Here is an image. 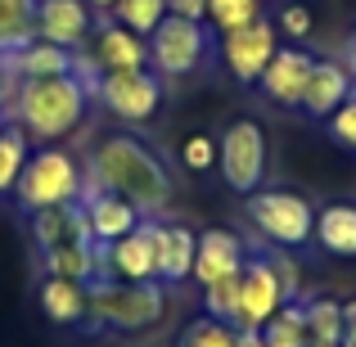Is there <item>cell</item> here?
<instances>
[{"mask_svg":"<svg viewBox=\"0 0 356 347\" xmlns=\"http://www.w3.org/2000/svg\"><path fill=\"white\" fill-rule=\"evenodd\" d=\"M81 185L90 190H108L127 199L140 217H158L172 203V172L167 163L136 136H104L86 158Z\"/></svg>","mask_w":356,"mask_h":347,"instance_id":"obj_1","label":"cell"},{"mask_svg":"<svg viewBox=\"0 0 356 347\" xmlns=\"http://www.w3.org/2000/svg\"><path fill=\"white\" fill-rule=\"evenodd\" d=\"M86 86H81L72 72L63 77H32V81H18L14 99H9L5 118L18 122L27 131V140H63L81 127L86 118Z\"/></svg>","mask_w":356,"mask_h":347,"instance_id":"obj_2","label":"cell"},{"mask_svg":"<svg viewBox=\"0 0 356 347\" xmlns=\"http://www.w3.org/2000/svg\"><path fill=\"white\" fill-rule=\"evenodd\" d=\"M167 312V284L163 280H104V284L86 289V330L90 334H140L149 325H158Z\"/></svg>","mask_w":356,"mask_h":347,"instance_id":"obj_3","label":"cell"},{"mask_svg":"<svg viewBox=\"0 0 356 347\" xmlns=\"http://www.w3.org/2000/svg\"><path fill=\"white\" fill-rule=\"evenodd\" d=\"M14 199H18L23 212L77 203L81 199V167L72 163V154H63V149H41V154L27 158L23 176H18V185H14Z\"/></svg>","mask_w":356,"mask_h":347,"instance_id":"obj_4","label":"cell"},{"mask_svg":"<svg viewBox=\"0 0 356 347\" xmlns=\"http://www.w3.org/2000/svg\"><path fill=\"white\" fill-rule=\"evenodd\" d=\"M217 163H221V181L235 194H257L266 181V131L252 118H235L217 140Z\"/></svg>","mask_w":356,"mask_h":347,"instance_id":"obj_5","label":"cell"},{"mask_svg":"<svg viewBox=\"0 0 356 347\" xmlns=\"http://www.w3.org/2000/svg\"><path fill=\"white\" fill-rule=\"evenodd\" d=\"M248 221L266 234L275 248H302L316 234V212L293 190H257L248 194Z\"/></svg>","mask_w":356,"mask_h":347,"instance_id":"obj_6","label":"cell"},{"mask_svg":"<svg viewBox=\"0 0 356 347\" xmlns=\"http://www.w3.org/2000/svg\"><path fill=\"white\" fill-rule=\"evenodd\" d=\"M203 63H208V32H203V23L167 14L149 32V68L158 77H190Z\"/></svg>","mask_w":356,"mask_h":347,"instance_id":"obj_7","label":"cell"},{"mask_svg":"<svg viewBox=\"0 0 356 347\" xmlns=\"http://www.w3.org/2000/svg\"><path fill=\"white\" fill-rule=\"evenodd\" d=\"M99 104L122 122H149L163 104V77L145 68H118L99 77Z\"/></svg>","mask_w":356,"mask_h":347,"instance_id":"obj_8","label":"cell"},{"mask_svg":"<svg viewBox=\"0 0 356 347\" xmlns=\"http://www.w3.org/2000/svg\"><path fill=\"white\" fill-rule=\"evenodd\" d=\"M275 50H280V36H275V23H266V18L235 27V32H221V59H226L230 77L239 86H257V77L275 59Z\"/></svg>","mask_w":356,"mask_h":347,"instance_id":"obj_9","label":"cell"},{"mask_svg":"<svg viewBox=\"0 0 356 347\" xmlns=\"http://www.w3.org/2000/svg\"><path fill=\"white\" fill-rule=\"evenodd\" d=\"M280 307H284V289H280L270 261L248 257L243 261V275H239V321H235V330H261Z\"/></svg>","mask_w":356,"mask_h":347,"instance_id":"obj_10","label":"cell"},{"mask_svg":"<svg viewBox=\"0 0 356 347\" xmlns=\"http://www.w3.org/2000/svg\"><path fill=\"white\" fill-rule=\"evenodd\" d=\"M95 14L86 0H36V36L63 50H86Z\"/></svg>","mask_w":356,"mask_h":347,"instance_id":"obj_11","label":"cell"},{"mask_svg":"<svg viewBox=\"0 0 356 347\" xmlns=\"http://www.w3.org/2000/svg\"><path fill=\"white\" fill-rule=\"evenodd\" d=\"M108 266L113 280H131V284L158 280V217H145L131 234L108 243Z\"/></svg>","mask_w":356,"mask_h":347,"instance_id":"obj_12","label":"cell"},{"mask_svg":"<svg viewBox=\"0 0 356 347\" xmlns=\"http://www.w3.org/2000/svg\"><path fill=\"white\" fill-rule=\"evenodd\" d=\"M356 95V77L348 72V63L343 59H316L312 63V77H307V90H302V113L325 122L334 113V108H343L348 99Z\"/></svg>","mask_w":356,"mask_h":347,"instance_id":"obj_13","label":"cell"},{"mask_svg":"<svg viewBox=\"0 0 356 347\" xmlns=\"http://www.w3.org/2000/svg\"><path fill=\"white\" fill-rule=\"evenodd\" d=\"M312 63L316 59L307 50H298V45H280L275 59L266 63V72L257 77L261 95L275 99V104H284V108H298V104H302V90H307V77H312Z\"/></svg>","mask_w":356,"mask_h":347,"instance_id":"obj_14","label":"cell"},{"mask_svg":"<svg viewBox=\"0 0 356 347\" xmlns=\"http://www.w3.org/2000/svg\"><path fill=\"white\" fill-rule=\"evenodd\" d=\"M77 203H81V212H86V226H90V239L95 243H113V239L131 234L145 221L127 199H118V194H108V190H90V185H81Z\"/></svg>","mask_w":356,"mask_h":347,"instance_id":"obj_15","label":"cell"},{"mask_svg":"<svg viewBox=\"0 0 356 347\" xmlns=\"http://www.w3.org/2000/svg\"><path fill=\"white\" fill-rule=\"evenodd\" d=\"M243 261H248V248H243V239L235 230H221V226L203 230L199 234V252H194V280L208 289V284H217V280L243 271Z\"/></svg>","mask_w":356,"mask_h":347,"instance_id":"obj_16","label":"cell"},{"mask_svg":"<svg viewBox=\"0 0 356 347\" xmlns=\"http://www.w3.org/2000/svg\"><path fill=\"white\" fill-rule=\"evenodd\" d=\"M0 72L14 81H32V77H63V72H72V50H63V45H50L36 36L32 45H23V50H5L0 54Z\"/></svg>","mask_w":356,"mask_h":347,"instance_id":"obj_17","label":"cell"},{"mask_svg":"<svg viewBox=\"0 0 356 347\" xmlns=\"http://www.w3.org/2000/svg\"><path fill=\"white\" fill-rule=\"evenodd\" d=\"M32 239H36L41 252L68 248V243H95V239H90V226H86L81 203H59V208L32 212Z\"/></svg>","mask_w":356,"mask_h":347,"instance_id":"obj_18","label":"cell"},{"mask_svg":"<svg viewBox=\"0 0 356 347\" xmlns=\"http://www.w3.org/2000/svg\"><path fill=\"white\" fill-rule=\"evenodd\" d=\"M90 59H95L104 72H118V68H149V41H145V36H136L131 27H122V23H113V18H108V23L95 32Z\"/></svg>","mask_w":356,"mask_h":347,"instance_id":"obj_19","label":"cell"},{"mask_svg":"<svg viewBox=\"0 0 356 347\" xmlns=\"http://www.w3.org/2000/svg\"><path fill=\"white\" fill-rule=\"evenodd\" d=\"M194 252H199V234L190 226L158 221V280L163 284H185L194 275Z\"/></svg>","mask_w":356,"mask_h":347,"instance_id":"obj_20","label":"cell"},{"mask_svg":"<svg viewBox=\"0 0 356 347\" xmlns=\"http://www.w3.org/2000/svg\"><path fill=\"white\" fill-rule=\"evenodd\" d=\"M36 298H41L45 321H54V325H81L86 321V284H77V280L45 275L36 284Z\"/></svg>","mask_w":356,"mask_h":347,"instance_id":"obj_21","label":"cell"},{"mask_svg":"<svg viewBox=\"0 0 356 347\" xmlns=\"http://www.w3.org/2000/svg\"><path fill=\"white\" fill-rule=\"evenodd\" d=\"M312 239L330 257H356V203H330V208H321Z\"/></svg>","mask_w":356,"mask_h":347,"instance_id":"obj_22","label":"cell"},{"mask_svg":"<svg viewBox=\"0 0 356 347\" xmlns=\"http://www.w3.org/2000/svg\"><path fill=\"white\" fill-rule=\"evenodd\" d=\"M27 158H32V140L18 122H0V194H14L18 176H23Z\"/></svg>","mask_w":356,"mask_h":347,"instance_id":"obj_23","label":"cell"},{"mask_svg":"<svg viewBox=\"0 0 356 347\" xmlns=\"http://www.w3.org/2000/svg\"><path fill=\"white\" fill-rule=\"evenodd\" d=\"M36 41V0H0V54Z\"/></svg>","mask_w":356,"mask_h":347,"instance_id":"obj_24","label":"cell"},{"mask_svg":"<svg viewBox=\"0 0 356 347\" xmlns=\"http://www.w3.org/2000/svg\"><path fill=\"white\" fill-rule=\"evenodd\" d=\"M261 343H266V347H312L302 302H284V307H280V312L261 325Z\"/></svg>","mask_w":356,"mask_h":347,"instance_id":"obj_25","label":"cell"},{"mask_svg":"<svg viewBox=\"0 0 356 347\" xmlns=\"http://www.w3.org/2000/svg\"><path fill=\"white\" fill-rule=\"evenodd\" d=\"M302 316H307V334H312V343H343V302L307 298Z\"/></svg>","mask_w":356,"mask_h":347,"instance_id":"obj_26","label":"cell"},{"mask_svg":"<svg viewBox=\"0 0 356 347\" xmlns=\"http://www.w3.org/2000/svg\"><path fill=\"white\" fill-rule=\"evenodd\" d=\"M167 18V0H113V23L131 27L136 36H149Z\"/></svg>","mask_w":356,"mask_h":347,"instance_id":"obj_27","label":"cell"},{"mask_svg":"<svg viewBox=\"0 0 356 347\" xmlns=\"http://www.w3.org/2000/svg\"><path fill=\"white\" fill-rule=\"evenodd\" d=\"M239 275L243 271H235V275H226V280H217V284L203 289V316L226 321V325L239 321Z\"/></svg>","mask_w":356,"mask_h":347,"instance_id":"obj_28","label":"cell"},{"mask_svg":"<svg viewBox=\"0 0 356 347\" xmlns=\"http://www.w3.org/2000/svg\"><path fill=\"white\" fill-rule=\"evenodd\" d=\"M261 18V0H208V23L217 32H235Z\"/></svg>","mask_w":356,"mask_h":347,"instance_id":"obj_29","label":"cell"},{"mask_svg":"<svg viewBox=\"0 0 356 347\" xmlns=\"http://www.w3.org/2000/svg\"><path fill=\"white\" fill-rule=\"evenodd\" d=\"M176 347H235V325L226 321H212V316H199L181 330Z\"/></svg>","mask_w":356,"mask_h":347,"instance_id":"obj_30","label":"cell"},{"mask_svg":"<svg viewBox=\"0 0 356 347\" xmlns=\"http://www.w3.org/2000/svg\"><path fill=\"white\" fill-rule=\"evenodd\" d=\"M270 271H275L280 289H284V302H298V293H302V271H298V261L289 257V252H270Z\"/></svg>","mask_w":356,"mask_h":347,"instance_id":"obj_31","label":"cell"},{"mask_svg":"<svg viewBox=\"0 0 356 347\" xmlns=\"http://www.w3.org/2000/svg\"><path fill=\"white\" fill-rule=\"evenodd\" d=\"M181 154H185V167H190V172H208V167L217 163V140L212 136H190L181 145Z\"/></svg>","mask_w":356,"mask_h":347,"instance_id":"obj_32","label":"cell"},{"mask_svg":"<svg viewBox=\"0 0 356 347\" xmlns=\"http://www.w3.org/2000/svg\"><path fill=\"white\" fill-rule=\"evenodd\" d=\"M325 122H330V136L339 140L343 149H356V95H352L343 108H334Z\"/></svg>","mask_w":356,"mask_h":347,"instance_id":"obj_33","label":"cell"},{"mask_svg":"<svg viewBox=\"0 0 356 347\" xmlns=\"http://www.w3.org/2000/svg\"><path fill=\"white\" fill-rule=\"evenodd\" d=\"M280 32H284V36H298V41H302V36H312V9L298 5V0H289V5L280 9Z\"/></svg>","mask_w":356,"mask_h":347,"instance_id":"obj_34","label":"cell"},{"mask_svg":"<svg viewBox=\"0 0 356 347\" xmlns=\"http://www.w3.org/2000/svg\"><path fill=\"white\" fill-rule=\"evenodd\" d=\"M167 14L190 18V23H208V0H167Z\"/></svg>","mask_w":356,"mask_h":347,"instance_id":"obj_35","label":"cell"},{"mask_svg":"<svg viewBox=\"0 0 356 347\" xmlns=\"http://www.w3.org/2000/svg\"><path fill=\"white\" fill-rule=\"evenodd\" d=\"M235 347H266L261 343V330H235Z\"/></svg>","mask_w":356,"mask_h":347,"instance_id":"obj_36","label":"cell"},{"mask_svg":"<svg viewBox=\"0 0 356 347\" xmlns=\"http://www.w3.org/2000/svg\"><path fill=\"white\" fill-rule=\"evenodd\" d=\"M14 90H18V81L0 72V118H5V104H9V99H14Z\"/></svg>","mask_w":356,"mask_h":347,"instance_id":"obj_37","label":"cell"},{"mask_svg":"<svg viewBox=\"0 0 356 347\" xmlns=\"http://www.w3.org/2000/svg\"><path fill=\"white\" fill-rule=\"evenodd\" d=\"M343 334H356V302H343Z\"/></svg>","mask_w":356,"mask_h":347,"instance_id":"obj_38","label":"cell"},{"mask_svg":"<svg viewBox=\"0 0 356 347\" xmlns=\"http://www.w3.org/2000/svg\"><path fill=\"white\" fill-rule=\"evenodd\" d=\"M343 63H348V72L356 77V32L348 36V50H343Z\"/></svg>","mask_w":356,"mask_h":347,"instance_id":"obj_39","label":"cell"},{"mask_svg":"<svg viewBox=\"0 0 356 347\" xmlns=\"http://www.w3.org/2000/svg\"><path fill=\"white\" fill-rule=\"evenodd\" d=\"M90 9H113V0H86Z\"/></svg>","mask_w":356,"mask_h":347,"instance_id":"obj_40","label":"cell"},{"mask_svg":"<svg viewBox=\"0 0 356 347\" xmlns=\"http://www.w3.org/2000/svg\"><path fill=\"white\" fill-rule=\"evenodd\" d=\"M343 347H356V334H343Z\"/></svg>","mask_w":356,"mask_h":347,"instance_id":"obj_41","label":"cell"},{"mask_svg":"<svg viewBox=\"0 0 356 347\" xmlns=\"http://www.w3.org/2000/svg\"><path fill=\"white\" fill-rule=\"evenodd\" d=\"M312 347H343V343H312Z\"/></svg>","mask_w":356,"mask_h":347,"instance_id":"obj_42","label":"cell"},{"mask_svg":"<svg viewBox=\"0 0 356 347\" xmlns=\"http://www.w3.org/2000/svg\"><path fill=\"white\" fill-rule=\"evenodd\" d=\"M0 122H5V118H0Z\"/></svg>","mask_w":356,"mask_h":347,"instance_id":"obj_43","label":"cell"}]
</instances>
